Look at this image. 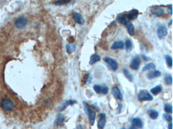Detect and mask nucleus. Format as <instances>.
Segmentation results:
<instances>
[{
  "instance_id": "obj_1",
  "label": "nucleus",
  "mask_w": 173,
  "mask_h": 129,
  "mask_svg": "<svg viewBox=\"0 0 173 129\" xmlns=\"http://www.w3.org/2000/svg\"><path fill=\"white\" fill-rule=\"evenodd\" d=\"M83 103L85 112L89 116L90 124L91 125H94L96 119V111L86 102H83Z\"/></svg>"
},
{
  "instance_id": "obj_2",
  "label": "nucleus",
  "mask_w": 173,
  "mask_h": 129,
  "mask_svg": "<svg viewBox=\"0 0 173 129\" xmlns=\"http://www.w3.org/2000/svg\"><path fill=\"white\" fill-rule=\"evenodd\" d=\"M138 98L141 101H150L153 99V97L147 90H142L139 93Z\"/></svg>"
},
{
  "instance_id": "obj_3",
  "label": "nucleus",
  "mask_w": 173,
  "mask_h": 129,
  "mask_svg": "<svg viewBox=\"0 0 173 129\" xmlns=\"http://www.w3.org/2000/svg\"><path fill=\"white\" fill-rule=\"evenodd\" d=\"M2 109L5 111L12 110L14 108V105L13 102L9 99H3L1 102Z\"/></svg>"
},
{
  "instance_id": "obj_4",
  "label": "nucleus",
  "mask_w": 173,
  "mask_h": 129,
  "mask_svg": "<svg viewBox=\"0 0 173 129\" xmlns=\"http://www.w3.org/2000/svg\"><path fill=\"white\" fill-rule=\"evenodd\" d=\"M28 19L24 16L19 17L15 19L14 24L15 27L19 29H22L25 28L28 24Z\"/></svg>"
},
{
  "instance_id": "obj_5",
  "label": "nucleus",
  "mask_w": 173,
  "mask_h": 129,
  "mask_svg": "<svg viewBox=\"0 0 173 129\" xmlns=\"http://www.w3.org/2000/svg\"><path fill=\"white\" fill-rule=\"evenodd\" d=\"M104 60L106 63L109 64V66L113 71H116L118 68V64L116 61L111 57H106L104 58Z\"/></svg>"
},
{
  "instance_id": "obj_6",
  "label": "nucleus",
  "mask_w": 173,
  "mask_h": 129,
  "mask_svg": "<svg viewBox=\"0 0 173 129\" xmlns=\"http://www.w3.org/2000/svg\"><path fill=\"white\" fill-rule=\"evenodd\" d=\"M106 123V115L105 113H101L99 114L98 118V129H104L105 125Z\"/></svg>"
},
{
  "instance_id": "obj_7",
  "label": "nucleus",
  "mask_w": 173,
  "mask_h": 129,
  "mask_svg": "<svg viewBox=\"0 0 173 129\" xmlns=\"http://www.w3.org/2000/svg\"><path fill=\"white\" fill-rule=\"evenodd\" d=\"M73 19L76 23L78 24L83 25L84 24L85 19L81 14L78 13L77 12H74L73 13Z\"/></svg>"
},
{
  "instance_id": "obj_8",
  "label": "nucleus",
  "mask_w": 173,
  "mask_h": 129,
  "mask_svg": "<svg viewBox=\"0 0 173 129\" xmlns=\"http://www.w3.org/2000/svg\"><path fill=\"white\" fill-rule=\"evenodd\" d=\"M157 34L158 37L159 38V39H164L168 34L167 28H166V27L165 26H160L157 29Z\"/></svg>"
},
{
  "instance_id": "obj_9",
  "label": "nucleus",
  "mask_w": 173,
  "mask_h": 129,
  "mask_svg": "<svg viewBox=\"0 0 173 129\" xmlns=\"http://www.w3.org/2000/svg\"><path fill=\"white\" fill-rule=\"evenodd\" d=\"M76 103H77L76 101L73 100H70L68 101H66V102L61 104V105H59L57 108V110L59 111H62L64 110L66 107H68L69 106L74 105Z\"/></svg>"
},
{
  "instance_id": "obj_10",
  "label": "nucleus",
  "mask_w": 173,
  "mask_h": 129,
  "mask_svg": "<svg viewBox=\"0 0 173 129\" xmlns=\"http://www.w3.org/2000/svg\"><path fill=\"white\" fill-rule=\"evenodd\" d=\"M111 93L116 99L119 100L120 101L123 100V96L118 87H113L111 90Z\"/></svg>"
},
{
  "instance_id": "obj_11",
  "label": "nucleus",
  "mask_w": 173,
  "mask_h": 129,
  "mask_svg": "<svg viewBox=\"0 0 173 129\" xmlns=\"http://www.w3.org/2000/svg\"><path fill=\"white\" fill-rule=\"evenodd\" d=\"M140 64H141V59L140 57H135L132 59L130 67L133 70H138L140 67Z\"/></svg>"
},
{
  "instance_id": "obj_12",
  "label": "nucleus",
  "mask_w": 173,
  "mask_h": 129,
  "mask_svg": "<svg viewBox=\"0 0 173 129\" xmlns=\"http://www.w3.org/2000/svg\"><path fill=\"white\" fill-rule=\"evenodd\" d=\"M151 13L153 14V15H155L157 16H161L164 15V10L162 8L158 7V6H155L152 8L150 10Z\"/></svg>"
},
{
  "instance_id": "obj_13",
  "label": "nucleus",
  "mask_w": 173,
  "mask_h": 129,
  "mask_svg": "<svg viewBox=\"0 0 173 129\" xmlns=\"http://www.w3.org/2000/svg\"><path fill=\"white\" fill-rule=\"evenodd\" d=\"M116 19L120 24H124L125 26L127 22H129V20L127 19V15L126 14H121L120 15H118Z\"/></svg>"
},
{
  "instance_id": "obj_14",
  "label": "nucleus",
  "mask_w": 173,
  "mask_h": 129,
  "mask_svg": "<svg viewBox=\"0 0 173 129\" xmlns=\"http://www.w3.org/2000/svg\"><path fill=\"white\" fill-rule=\"evenodd\" d=\"M161 75H162V73L159 70H154V71L149 72L147 74V77L149 80H152L153 78L159 77Z\"/></svg>"
},
{
  "instance_id": "obj_15",
  "label": "nucleus",
  "mask_w": 173,
  "mask_h": 129,
  "mask_svg": "<svg viewBox=\"0 0 173 129\" xmlns=\"http://www.w3.org/2000/svg\"><path fill=\"white\" fill-rule=\"evenodd\" d=\"M127 15L129 20H134L138 17L139 15L138 10L137 9L132 10Z\"/></svg>"
},
{
  "instance_id": "obj_16",
  "label": "nucleus",
  "mask_w": 173,
  "mask_h": 129,
  "mask_svg": "<svg viewBox=\"0 0 173 129\" xmlns=\"http://www.w3.org/2000/svg\"><path fill=\"white\" fill-rule=\"evenodd\" d=\"M132 125L137 128L138 129H141L143 128V124L141 118H134L132 120Z\"/></svg>"
},
{
  "instance_id": "obj_17",
  "label": "nucleus",
  "mask_w": 173,
  "mask_h": 129,
  "mask_svg": "<svg viewBox=\"0 0 173 129\" xmlns=\"http://www.w3.org/2000/svg\"><path fill=\"white\" fill-rule=\"evenodd\" d=\"M124 43L122 41H117L113 43L111 46V48L112 49H123L124 48Z\"/></svg>"
},
{
  "instance_id": "obj_18",
  "label": "nucleus",
  "mask_w": 173,
  "mask_h": 129,
  "mask_svg": "<svg viewBox=\"0 0 173 129\" xmlns=\"http://www.w3.org/2000/svg\"><path fill=\"white\" fill-rule=\"evenodd\" d=\"M65 120V117L64 115L61 113H59L57 115L56 118L55 119L54 124L55 125H61V124H63Z\"/></svg>"
},
{
  "instance_id": "obj_19",
  "label": "nucleus",
  "mask_w": 173,
  "mask_h": 129,
  "mask_svg": "<svg viewBox=\"0 0 173 129\" xmlns=\"http://www.w3.org/2000/svg\"><path fill=\"white\" fill-rule=\"evenodd\" d=\"M125 26L127 28L128 33L131 36H134V24L132 22H128Z\"/></svg>"
},
{
  "instance_id": "obj_20",
  "label": "nucleus",
  "mask_w": 173,
  "mask_h": 129,
  "mask_svg": "<svg viewBox=\"0 0 173 129\" xmlns=\"http://www.w3.org/2000/svg\"><path fill=\"white\" fill-rule=\"evenodd\" d=\"M162 86L161 85H157L156 87L152 88L150 90V92L154 95H157L159 94L162 91Z\"/></svg>"
},
{
  "instance_id": "obj_21",
  "label": "nucleus",
  "mask_w": 173,
  "mask_h": 129,
  "mask_svg": "<svg viewBox=\"0 0 173 129\" xmlns=\"http://www.w3.org/2000/svg\"><path fill=\"white\" fill-rule=\"evenodd\" d=\"M147 113L149 114V116L152 120H156L158 118V113L157 111L153 110V109H148Z\"/></svg>"
},
{
  "instance_id": "obj_22",
  "label": "nucleus",
  "mask_w": 173,
  "mask_h": 129,
  "mask_svg": "<svg viewBox=\"0 0 173 129\" xmlns=\"http://www.w3.org/2000/svg\"><path fill=\"white\" fill-rule=\"evenodd\" d=\"M66 52L69 54H72L75 52L76 49V44H68L66 46Z\"/></svg>"
},
{
  "instance_id": "obj_23",
  "label": "nucleus",
  "mask_w": 173,
  "mask_h": 129,
  "mask_svg": "<svg viewBox=\"0 0 173 129\" xmlns=\"http://www.w3.org/2000/svg\"><path fill=\"white\" fill-rule=\"evenodd\" d=\"M100 59H101V57H99V55L97 54H94L90 57L89 64H94L95 63L100 61Z\"/></svg>"
},
{
  "instance_id": "obj_24",
  "label": "nucleus",
  "mask_w": 173,
  "mask_h": 129,
  "mask_svg": "<svg viewBox=\"0 0 173 129\" xmlns=\"http://www.w3.org/2000/svg\"><path fill=\"white\" fill-rule=\"evenodd\" d=\"M123 73L124 75L125 76V77L127 78L130 82H132L133 80V77L132 75L131 74L129 70L127 69L124 68L123 69Z\"/></svg>"
},
{
  "instance_id": "obj_25",
  "label": "nucleus",
  "mask_w": 173,
  "mask_h": 129,
  "mask_svg": "<svg viewBox=\"0 0 173 129\" xmlns=\"http://www.w3.org/2000/svg\"><path fill=\"white\" fill-rule=\"evenodd\" d=\"M155 64L153 63H149L147 64H146L145 66L143 68V71H146L147 70H155Z\"/></svg>"
},
{
  "instance_id": "obj_26",
  "label": "nucleus",
  "mask_w": 173,
  "mask_h": 129,
  "mask_svg": "<svg viewBox=\"0 0 173 129\" xmlns=\"http://www.w3.org/2000/svg\"><path fill=\"white\" fill-rule=\"evenodd\" d=\"M125 50L127 52H131L133 48V44L130 40H127L125 43Z\"/></svg>"
},
{
  "instance_id": "obj_27",
  "label": "nucleus",
  "mask_w": 173,
  "mask_h": 129,
  "mask_svg": "<svg viewBox=\"0 0 173 129\" xmlns=\"http://www.w3.org/2000/svg\"><path fill=\"white\" fill-rule=\"evenodd\" d=\"M165 59H166V63L168 65V67L172 68L173 66V59L171 56L169 55H166L165 56Z\"/></svg>"
},
{
  "instance_id": "obj_28",
  "label": "nucleus",
  "mask_w": 173,
  "mask_h": 129,
  "mask_svg": "<svg viewBox=\"0 0 173 129\" xmlns=\"http://www.w3.org/2000/svg\"><path fill=\"white\" fill-rule=\"evenodd\" d=\"M164 81L165 83H166L167 85H172L173 80H172V76L171 75L168 74V75L165 76L164 77Z\"/></svg>"
},
{
  "instance_id": "obj_29",
  "label": "nucleus",
  "mask_w": 173,
  "mask_h": 129,
  "mask_svg": "<svg viewBox=\"0 0 173 129\" xmlns=\"http://www.w3.org/2000/svg\"><path fill=\"white\" fill-rule=\"evenodd\" d=\"M162 118L164 120H166L167 122L171 123L172 121V116L171 114L168 113H164L162 114Z\"/></svg>"
},
{
  "instance_id": "obj_30",
  "label": "nucleus",
  "mask_w": 173,
  "mask_h": 129,
  "mask_svg": "<svg viewBox=\"0 0 173 129\" xmlns=\"http://www.w3.org/2000/svg\"><path fill=\"white\" fill-rule=\"evenodd\" d=\"M164 110L166 111V113H172V110H173L172 106L169 104L166 103L164 105Z\"/></svg>"
},
{
  "instance_id": "obj_31",
  "label": "nucleus",
  "mask_w": 173,
  "mask_h": 129,
  "mask_svg": "<svg viewBox=\"0 0 173 129\" xmlns=\"http://www.w3.org/2000/svg\"><path fill=\"white\" fill-rule=\"evenodd\" d=\"M92 80V76L90 75L89 74H85L84 77V80L85 83L87 85L90 84Z\"/></svg>"
},
{
  "instance_id": "obj_32",
  "label": "nucleus",
  "mask_w": 173,
  "mask_h": 129,
  "mask_svg": "<svg viewBox=\"0 0 173 129\" xmlns=\"http://www.w3.org/2000/svg\"><path fill=\"white\" fill-rule=\"evenodd\" d=\"M70 0H59L54 3V4L56 5L61 6L64 5L65 4L68 3L70 2Z\"/></svg>"
},
{
  "instance_id": "obj_33",
  "label": "nucleus",
  "mask_w": 173,
  "mask_h": 129,
  "mask_svg": "<svg viewBox=\"0 0 173 129\" xmlns=\"http://www.w3.org/2000/svg\"><path fill=\"white\" fill-rule=\"evenodd\" d=\"M94 89L96 93L99 94L101 92L102 86L99 85H95L94 86Z\"/></svg>"
},
{
  "instance_id": "obj_34",
  "label": "nucleus",
  "mask_w": 173,
  "mask_h": 129,
  "mask_svg": "<svg viewBox=\"0 0 173 129\" xmlns=\"http://www.w3.org/2000/svg\"><path fill=\"white\" fill-rule=\"evenodd\" d=\"M108 87L107 86L102 87L101 92L103 95L107 94L108 92Z\"/></svg>"
},
{
  "instance_id": "obj_35",
  "label": "nucleus",
  "mask_w": 173,
  "mask_h": 129,
  "mask_svg": "<svg viewBox=\"0 0 173 129\" xmlns=\"http://www.w3.org/2000/svg\"><path fill=\"white\" fill-rule=\"evenodd\" d=\"M92 107H94V109L97 110V111L99 110V107L98 106V104H97V103H95L94 104L92 105Z\"/></svg>"
},
{
  "instance_id": "obj_36",
  "label": "nucleus",
  "mask_w": 173,
  "mask_h": 129,
  "mask_svg": "<svg viewBox=\"0 0 173 129\" xmlns=\"http://www.w3.org/2000/svg\"><path fill=\"white\" fill-rule=\"evenodd\" d=\"M118 113H121V110H122V104L120 102H118Z\"/></svg>"
},
{
  "instance_id": "obj_37",
  "label": "nucleus",
  "mask_w": 173,
  "mask_h": 129,
  "mask_svg": "<svg viewBox=\"0 0 173 129\" xmlns=\"http://www.w3.org/2000/svg\"><path fill=\"white\" fill-rule=\"evenodd\" d=\"M168 12L170 13L171 15H172V5H171L170 7L168 8Z\"/></svg>"
},
{
  "instance_id": "obj_38",
  "label": "nucleus",
  "mask_w": 173,
  "mask_h": 129,
  "mask_svg": "<svg viewBox=\"0 0 173 129\" xmlns=\"http://www.w3.org/2000/svg\"><path fill=\"white\" fill-rule=\"evenodd\" d=\"M75 129H83V128H82V125H81L80 124H78V125L76 127V128Z\"/></svg>"
},
{
  "instance_id": "obj_39",
  "label": "nucleus",
  "mask_w": 173,
  "mask_h": 129,
  "mask_svg": "<svg viewBox=\"0 0 173 129\" xmlns=\"http://www.w3.org/2000/svg\"><path fill=\"white\" fill-rule=\"evenodd\" d=\"M142 57H143V59L146 61H147L149 59V57H146V56H145V55H142Z\"/></svg>"
},
{
  "instance_id": "obj_40",
  "label": "nucleus",
  "mask_w": 173,
  "mask_h": 129,
  "mask_svg": "<svg viewBox=\"0 0 173 129\" xmlns=\"http://www.w3.org/2000/svg\"><path fill=\"white\" fill-rule=\"evenodd\" d=\"M173 129V124L172 123L170 124H169L168 125V129Z\"/></svg>"
},
{
  "instance_id": "obj_41",
  "label": "nucleus",
  "mask_w": 173,
  "mask_h": 129,
  "mask_svg": "<svg viewBox=\"0 0 173 129\" xmlns=\"http://www.w3.org/2000/svg\"><path fill=\"white\" fill-rule=\"evenodd\" d=\"M129 129H138L136 127H134L133 125H131V127H129Z\"/></svg>"
},
{
  "instance_id": "obj_42",
  "label": "nucleus",
  "mask_w": 173,
  "mask_h": 129,
  "mask_svg": "<svg viewBox=\"0 0 173 129\" xmlns=\"http://www.w3.org/2000/svg\"><path fill=\"white\" fill-rule=\"evenodd\" d=\"M172 19L171 20L170 22H169V25H172Z\"/></svg>"
},
{
  "instance_id": "obj_43",
  "label": "nucleus",
  "mask_w": 173,
  "mask_h": 129,
  "mask_svg": "<svg viewBox=\"0 0 173 129\" xmlns=\"http://www.w3.org/2000/svg\"><path fill=\"white\" fill-rule=\"evenodd\" d=\"M125 129V128L124 127H122V129Z\"/></svg>"
}]
</instances>
